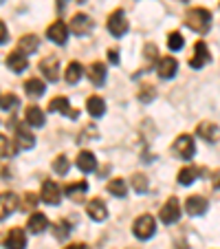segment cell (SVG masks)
I'll use <instances>...</instances> for the list:
<instances>
[{
    "mask_svg": "<svg viewBox=\"0 0 220 249\" xmlns=\"http://www.w3.org/2000/svg\"><path fill=\"white\" fill-rule=\"evenodd\" d=\"M185 24L196 33H207L211 29V14L203 7H194L185 14Z\"/></svg>",
    "mask_w": 220,
    "mask_h": 249,
    "instance_id": "6da1fadb",
    "label": "cell"
},
{
    "mask_svg": "<svg viewBox=\"0 0 220 249\" xmlns=\"http://www.w3.org/2000/svg\"><path fill=\"white\" fill-rule=\"evenodd\" d=\"M154 231H156V223H154V218H152L150 214H143V216H139L135 221V225H132V234H135L139 240L152 238V236H154Z\"/></svg>",
    "mask_w": 220,
    "mask_h": 249,
    "instance_id": "7a4b0ae2",
    "label": "cell"
},
{
    "mask_svg": "<svg viewBox=\"0 0 220 249\" xmlns=\"http://www.w3.org/2000/svg\"><path fill=\"white\" fill-rule=\"evenodd\" d=\"M11 126H14V137H16V148H20V150H29V148L35 146V137L31 135V130H29L24 124H16L11 122Z\"/></svg>",
    "mask_w": 220,
    "mask_h": 249,
    "instance_id": "3957f363",
    "label": "cell"
},
{
    "mask_svg": "<svg viewBox=\"0 0 220 249\" xmlns=\"http://www.w3.org/2000/svg\"><path fill=\"white\" fill-rule=\"evenodd\" d=\"M159 218H161V223H165V225H174V223L181 218V203H178L176 196L165 201V205L161 207V212H159Z\"/></svg>",
    "mask_w": 220,
    "mask_h": 249,
    "instance_id": "277c9868",
    "label": "cell"
},
{
    "mask_svg": "<svg viewBox=\"0 0 220 249\" xmlns=\"http://www.w3.org/2000/svg\"><path fill=\"white\" fill-rule=\"evenodd\" d=\"M108 31H110V36H115V38H123V36H126L128 18L121 9H117V11L110 14V18H108Z\"/></svg>",
    "mask_w": 220,
    "mask_h": 249,
    "instance_id": "5b68a950",
    "label": "cell"
},
{
    "mask_svg": "<svg viewBox=\"0 0 220 249\" xmlns=\"http://www.w3.org/2000/svg\"><path fill=\"white\" fill-rule=\"evenodd\" d=\"M174 152H176L181 159L189 161L194 155H196V143H194V139L189 135H181V137H176V141H174Z\"/></svg>",
    "mask_w": 220,
    "mask_h": 249,
    "instance_id": "8992f818",
    "label": "cell"
},
{
    "mask_svg": "<svg viewBox=\"0 0 220 249\" xmlns=\"http://www.w3.org/2000/svg\"><path fill=\"white\" fill-rule=\"evenodd\" d=\"M40 198H42L47 205H60L62 201V190L55 181H44L42 192H40Z\"/></svg>",
    "mask_w": 220,
    "mask_h": 249,
    "instance_id": "52a82bcc",
    "label": "cell"
},
{
    "mask_svg": "<svg viewBox=\"0 0 220 249\" xmlns=\"http://www.w3.org/2000/svg\"><path fill=\"white\" fill-rule=\"evenodd\" d=\"M18 207V196L14 192H2L0 194V221L9 218Z\"/></svg>",
    "mask_w": 220,
    "mask_h": 249,
    "instance_id": "ba28073f",
    "label": "cell"
},
{
    "mask_svg": "<svg viewBox=\"0 0 220 249\" xmlns=\"http://www.w3.org/2000/svg\"><path fill=\"white\" fill-rule=\"evenodd\" d=\"M209 60H211V55H209L207 44L205 42H196V44H194V55L189 57V66H192V69H203V66H205Z\"/></svg>",
    "mask_w": 220,
    "mask_h": 249,
    "instance_id": "9c48e42d",
    "label": "cell"
},
{
    "mask_svg": "<svg viewBox=\"0 0 220 249\" xmlns=\"http://www.w3.org/2000/svg\"><path fill=\"white\" fill-rule=\"evenodd\" d=\"M47 36L51 42L55 44H66V40H68V27H66L62 20H57V22H53L51 27L47 29Z\"/></svg>",
    "mask_w": 220,
    "mask_h": 249,
    "instance_id": "30bf717a",
    "label": "cell"
},
{
    "mask_svg": "<svg viewBox=\"0 0 220 249\" xmlns=\"http://www.w3.org/2000/svg\"><path fill=\"white\" fill-rule=\"evenodd\" d=\"M90 29H93V20H90L86 14H77L70 18V33H75V36H86Z\"/></svg>",
    "mask_w": 220,
    "mask_h": 249,
    "instance_id": "8fae6325",
    "label": "cell"
},
{
    "mask_svg": "<svg viewBox=\"0 0 220 249\" xmlns=\"http://www.w3.org/2000/svg\"><path fill=\"white\" fill-rule=\"evenodd\" d=\"M40 71H42V75L49 82H57V77H60V62H57V57H44L40 62Z\"/></svg>",
    "mask_w": 220,
    "mask_h": 249,
    "instance_id": "7c38bea8",
    "label": "cell"
},
{
    "mask_svg": "<svg viewBox=\"0 0 220 249\" xmlns=\"http://www.w3.org/2000/svg\"><path fill=\"white\" fill-rule=\"evenodd\" d=\"M176 71H178V62L174 60V57H161V60L156 62V73H159V77H163V80L174 77Z\"/></svg>",
    "mask_w": 220,
    "mask_h": 249,
    "instance_id": "4fadbf2b",
    "label": "cell"
},
{
    "mask_svg": "<svg viewBox=\"0 0 220 249\" xmlns=\"http://www.w3.org/2000/svg\"><path fill=\"white\" fill-rule=\"evenodd\" d=\"M5 247L7 249H24L27 247V234H24L20 227L9 230V234H7V238H5Z\"/></svg>",
    "mask_w": 220,
    "mask_h": 249,
    "instance_id": "5bb4252c",
    "label": "cell"
},
{
    "mask_svg": "<svg viewBox=\"0 0 220 249\" xmlns=\"http://www.w3.org/2000/svg\"><path fill=\"white\" fill-rule=\"evenodd\" d=\"M86 212H88V216L93 218V221H97V223L106 221V216H108V207H106V203H103L102 198H93V201L86 205Z\"/></svg>",
    "mask_w": 220,
    "mask_h": 249,
    "instance_id": "9a60e30c",
    "label": "cell"
},
{
    "mask_svg": "<svg viewBox=\"0 0 220 249\" xmlns=\"http://www.w3.org/2000/svg\"><path fill=\"white\" fill-rule=\"evenodd\" d=\"M49 110H51V113H62V115L73 117V119L77 117V113L70 108V104H68V99L66 97H53L51 102H49Z\"/></svg>",
    "mask_w": 220,
    "mask_h": 249,
    "instance_id": "2e32d148",
    "label": "cell"
},
{
    "mask_svg": "<svg viewBox=\"0 0 220 249\" xmlns=\"http://www.w3.org/2000/svg\"><path fill=\"white\" fill-rule=\"evenodd\" d=\"M207 198L205 196H189L187 201H185V210H187V214H192V216H201V214H205L207 212Z\"/></svg>",
    "mask_w": 220,
    "mask_h": 249,
    "instance_id": "e0dca14e",
    "label": "cell"
},
{
    "mask_svg": "<svg viewBox=\"0 0 220 249\" xmlns=\"http://www.w3.org/2000/svg\"><path fill=\"white\" fill-rule=\"evenodd\" d=\"M77 168H80L84 174L95 172V170H97V159H95L93 152L82 150V152H80V157H77Z\"/></svg>",
    "mask_w": 220,
    "mask_h": 249,
    "instance_id": "ac0fdd59",
    "label": "cell"
},
{
    "mask_svg": "<svg viewBox=\"0 0 220 249\" xmlns=\"http://www.w3.org/2000/svg\"><path fill=\"white\" fill-rule=\"evenodd\" d=\"M27 227L31 234H42V231L49 227V218L44 216V214H40V212H33L31 216H29Z\"/></svg>",
    "mask_w": 220,
    "mask_h": 249,
    "instance_id": "d6986e66",
    "label": "cell"
},
{
    "mask_svg": "<svg viewBox=\"0 0 220 249\" xmlns=\"http://www.w3.org/2000/svg\"><path fill=\"white\" fill-rule=\"evenodd\" d=\"M38 47H40V40L35 38V36H22V38L18 40L16 51H20L22 55H31V53H35V49Z\"/></svg>",
    "mask_w": 220,
    "mask_h": 249,
    "instance_id": "ffe728a7",
    "label": "cell"
},
{
    "mask_svg": "<svg viewBox=\"0 0 220 249\" xmlns=\"http://www.w3.org/2000/svg\"><path fill=\"white\" fill-rule=\"evenodd\" d=\"M196 135L198 137H203L205 141H216L220 137V130H218V126L216 124H209V122H203V124H198V128H196Z\"/></svg>",
    "mask_w": 220,
    "mask_h": 249,
    "instance_id": "44dd1931",
    "label": "cell"
},
{
    "mask_svg": "<svg viewBox=\"0 0 220 249\" xmlns=\"http://www.w3.org/2000/svg\"><path fill=\"white\" fill-rule=\"evenodd\" d=\"M88 77L95 86H102L103 82H106V64H102V62L90 64L88 66Z\"/></svg>",
    "mask_w": 220,
    "mask_h": 249,
    "instance_id": "7402d4cb",
    "label": "cell"
},
{
    "mask_svg": "<svg viewBox=\"0 0 220 249\" xmlns=\"http://www.w3.org/2000/svg\"><path fill=\"white\" fill-rule=\"evenodd\" d=\"M7 66H9L11 71H16V73H22V71L29 66V60H27V55H22L20 51H14V53H9V57H7Z\"/></svg>",
    "mask_w": 220,
    "mask_h": 249,
    "instance_id": "603a6c76",
    "label": "cell"
},
{
    "mask_svg": "<svg viewBox=\"0 0 220 249\" xmlns=\"http://www.w3.org/2000/svg\"><path fill=\"white\" fill-rule=\"evenodd\" d=\"M44 90H47V89H44V82L38 80V77H31V80L24 82V93H27L29 97L38 99V97H42V95H44Z\"/></svg>",
    "mask_w": 220,
    "mask_h": 249,
    "instance_id": "cb8c5ba5",
    "label": "cell"
},
{
    "mask_svg": "<svg viewBox=\"0 0 220 249\" xmlns=\"http://www.w3.org/2000/svg\"><path fill=\"white\" fill-rule=\"evenodd\" d=\"M86 110H88L93 117H102V115L106 113V102H103L99 95H93V97H88V102H86Z\"/></svg>",
    "mask_w": 220,
    "mask_h": 249,
    "instance_id": "d4e9b609",
    "label": "cell"
},
{
    "mask_svg": "<svg viewBox=\"0 0 220 249\" xmlns=\"http://www.w3.org/2000/svg\"><path fill=\"white\" fill-rule=\"evenodd\" d=\"M24 117H27V124L33 128H42L44 126V113L38 108V106H29L27 113H24Z\"/></svg>",
    "mask_w": 220,
    "mask_h": 249,
    "instance_id": "484cf974",
    "label": "cell"
},
{
    "mask_svg": "<svg viewBox=\"0 0 220 249\" xmlns=\"http://www.w3.org/2000/svg\"><path fill=\"white\" fill-rule=\"evenodd\" d=\"M82 75H84V69H82L80 62H70V64L66 66L64 80L68 82V84H77V82L82 80Z\"/></svg>",
    "mask_w": 220,
    "mask_h": 249,
    "instance_id": "4316f807",
    "label": "cell"
},
{
    "mask_svg": "<svg viewBox=\"0 0 220 249\" xmlns=\"http://www.w3.org/2000/svg\"><path fill=\"white\" fill-rule=\"evenodd\" d=\"M198 174H201V170L194 168V165H187V168H183L181 172H178V183L181 185H192L194 181L198 179Z\"/></svg>",
    "mask_w": 220,
    "mask_h": 249,
    "instance_id": "83f0119b",
    "label": "cell"
},
{
    "mask_svg": "<svg viewBox=\"0 0 220 249\" xmlns=\"http://www.w3.org/2000/svg\"><path fill=\"white\" fill-rule=\"evenodd\" d=\"M64 192H66V196H70V198H75V201H80L82 194L88 192V183H86V181H80V183H70V185H66Z\"/></svg>",
    "mask_w": 220,
    "mask_h": 249,
    "instance_id": "f1b7e54d",
    "label": "cell"
},
{
    "mask_svg": "<svg viewBox=\"0 0 220 249\" xmlns=\"http://www.w3.org/2000/svg\"><path fill=\"white\" fill-rule=\"evenodd\" d=\"M108 192L113 194V196H126L128 192V185L123 179H113V181H108Z\"/></svg>",
    "mask_w": 220,
    "mask_h": 249,
    "instance_id": "f546056e",
    "label": "cell"
},
{
    "mask_svg": "<svg viewBox=\"0 0 220 249\" xmlns=\"http://www.w3.org/2000/svg\"><path fill=\"white\" fill-rule=\"evenodd\" d=\"M11 155H16V143L9 137L0 135V157H11Z\"/></svg>",
    "mask_w": 220,
    "mask_h": 249,
    "instance_id": "4dcf8cb0",
    "label": "cell"
},
{
    "mask_svg": "<svg viewBox=\"0 0 220 249\" xmlns=\"http://www.w3.org/2000/svg\"><path fill=\"white\" fill-rule=\"evenodd\" d=\"M183 44H185V40H183V36L178 31H172L168 36V47L172 49V51H181Z\"/></svg>",
    "mask_w": 220,
    "mask_h": 249,
    "instance_id": "1f68e13d",
    "label": "cell"
},
{
    "mask_svg": "<svg viewBox=\"0 0 220 249\" xmlns=\"http://www.w3.org/2000/svg\"><path fill=\"white\" fill-rule=\"evenodd\" d=\"M53 172L60 174V177H64V174L68 172V159H66L64 155H60L55 161H53Z\"/></svg>",
    "mask_w": 220,
    "mask_h": 249,
    "instance_id": "d6a6232c",
    "label": "cell"
},
{
    "mask_svg": "<svg viewBox=\"0 0 220 249\" xmlns=\"http://www.w3.org/2000/svg\"><path fill=\"white\" fill-rule=\"evenodd\" d=\"M154 97H156V89H154V86H150V84L141 86V90H139V99H141V102L148 104V102H152Z\"/></svg>",
    "mask_w": 220,
    "mask_h": 249,
    "instance_id": "836d02e7",
    "label": "cell"
},
{
    "mask_svg": "<svg viewBox=\"0 0 220 249\" xmlns=\"http://www.w3.org/2000/svg\"><path fill=\"white\" fill-rule=\"evenodd\" d=\"M20 104V99L16 97V95H0V108L2 110H11L14 108V106H18Z\"/></svg>",
    "mask_w": 220,
    "mask_h": 249,
    "instance_id": "e575fe53",
    "label": "cell"
},
{
    "mask_svg": "<svg viewBox=\"0 0 220 249\" xmlns=\"http://www.w3.org/2000/svg\"><path fill=\"white\" fill-rule=\"evenodd\" d=\"M53 231H55V236L60 240H64L66 236L70 234V223L68 221H60V223H55V225H53Z\"/></svg>",
    "mask_w": 220,
    "mask_h": 249,
    "instance_id": "d590c367",
    "label": "cell"
},
{
    "mask_svg": "<svg viewBox=\"0 0 220 249\" xmlns=\"http://www.w3.org/2000/svg\"><path fill=\"white\" fill-rule=\"evenodd\" d=\"M132 188L139 194H143L145 190H148V179H145L143 174H135V177H132Z\"/></svg>",
    "mask_w": 220,
    "mask_h": 249,
    "instance_id": "8d00e7d4",
    "label": "cell"
},
{
    "mask_svg": "<svg viewBox=\"0 0 220 249\" xmlns=\"http://www.w3.org/2000/svg\"><path fill=\"white\" fill-rule=\"evenodd\" d=\"M35 205H38V196H35V194H31V192L24 194L22 210H27V212H35Z\"/></svg>",
    "mask_w": 220,
    "mask_h": 249,
    "instance_id": "74e56055",
    "label": "cell"
},
{
    "mask_svg": "<svg viewBox=\"0 0 220 249\" xmlns=\"http://www.w3.org/2000/svg\"><path fill=\"white\" fill-rule=\"evenodd\" d=\"M9 40V31H7V24L0 20V44H5Z\"/></svg>",
    "mask_w": 220,
    "mask_h": 249,
    "instance_id": "f35d334b",
    "label": "cell"
},
{
    "mask_svg": "<svg viewBox=\"0 0 220 249\" xmlns=\"http://www.w3.org/2000/svg\"><path fill=\"white\" fill-rule=\"evenodd\" d=\"M156 51H159V49H156L154 44H148V47H145V57H148V60H154Z\"/></svg>",
    "mask_w": 220,
    "mask_h": 249,
    "instance_id": "ab89813d",
    "label": "cell"
},
{
    "mask_svg": "<svg viewBox=\"0 0 220 249\" xmlns=\"http://www.w3.org/2000/svg\"><path fill=\"white\" fill-rule=\"evenodd\" d=\"M108 57H110L113 64H119V51L117 49H110V51H108Z\"/></svg>",
    "mask_w": 220,
    "mask_h": 249,
    "instance_id": "60d3db41",
    "label": "cell"
},
{
    "mask_svg": "<svg viewBox=\"0 0 220 249\" xmlns=\"http://www.w3.org/2000/svg\"><path fill=\"white\" fill-rule=\"evenodd\" d=\"M211 183H214V188H216V190H220V170L214 174V177H211Z\"/></svg>",
    "mask_w": 220,
    "mask_h": 249,
    "instance_id": "b9f144b4",
    "label": "cell"
},
{
    "mask_svg": "<svg viewBox=\"0 0 220 249\" xmlns=\"http://www.w3.org/2000/svg\"><path fill=\"white\" fill-rule=\"evenodd\" d=\"M64 249H88L84 243H73V245H68V247H64Z\"/></svg>",
    "mask_w": 220,
    "mask_h": 249,
    "instance_id": "7bdbcfd3",
    "label": "cell"
},
{
    "mask_svg": "<svg viewBox=\"0 0 220 249\" xmlns=\"http://www.w3.org/2000/svg\"><path fill=\"white\" fill-rule=\"evenodd\" d=\"M77 2H84V0H77Z\"/></svg>",
    "mask_w": 220,
    "mask_h": 249,
    "instance_id": "ee69618b",
    "label": "cell"
}]
</instances>
